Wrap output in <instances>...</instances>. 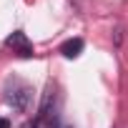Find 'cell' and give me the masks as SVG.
<instances>
[{"label": "cell", "instance_id": "cell-1", "mask_svg": "<svg viewBox=\"0 0 128 128\" xmlns=\"http://www.w3.org/2000/svg\"><path fill=\"white\" fill-rule=\"evenodd\" d=\"M30 98H33V88H30L28 83H23V80H18V78H13V80L5 83V100H8V106H13L15 110H28Z\"/></svg>", "mask_w": 128, "mask_h": 128}, {"label": "cell", "instance_id": "cell-2", "mask_svg": "<svg viewBox=\"0 0 128 128\" xmlns=\"http://www.w3.org/2000/svg\"><path fill=\"white\" fill-rule=\"evenodd\" d=\"M5 45H8L18 58H33V55H35V48H33V43L28 40V35H25L23 30H13V33L5 38Z\"/></svg>", "mask_w": 128, "mask_h": 128}, {"label": "cell", "instance_id": "cell-3", "mask_svg": "<svg viewBox=\"0 0 128 128\" xmlns=\"http://www.w3.org/2000/svg\"><path fill=\"white\" fill-rule=\"evenodd\" d=\"M83 48H86L83 38H70V40H66V43L60 45V53H63V58L73 60V58H78V55L83 53Z\"/></svg>", "mask_w": 128, "mask_h": 128}, {"label": "cell", "instance_id": "cell-4", "mask_svg": "<svg viewBox=\"0 0 128 128\" xmlns=\"http://www.w3.org/2000/svg\"><path fill=\"white\" fill-rule=\"evenodd\" d=\"M0 128H10V120L8 118H0Z\"/></svg>", "mask_w": 128, "mask_h": 128}]
</instances>
